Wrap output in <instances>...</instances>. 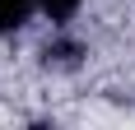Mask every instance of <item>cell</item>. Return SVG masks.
<instances>
[{
  "instance_id": "cell-1",
  "label": "cell",
  "mask_w": 135,
  "mask_h": 130,
  "mask_svg": "<svg viewBox=\"0 0 135 130\" xmlns=\"http://www.w3.org/2000/svg\"><path fill=\"white\" fill-rule=\"evenodd\" d=\"M37 0H0V33H19V28L33 19Z\"/></svg>"
},
{
  "instance_id": "cell-3",
  "label": "cell",
  "mask_w": 135,
  "mask_h": 130,
  "mask_svg": "<svg viewBox=\"0 0 135 130\" xmlns=\"http://www.w3.org/2000/svg\"><path fill=\"white\" fill-rule=\"evenodd\" d=\"M79 5H84V0H37V9L47 14V19H51L56 28H65L70 19L79 14Z\"/></svg>"
},
{
  "instance_id": "cell-2",
  "label": "cell",
  "mask_w": 135,
  "mask_h": 130,
  "mask_svg": "<svg viewBox=\"0 0 135 130\" xmlns=\"http://www.w3.org/2000/svg\"><path fill=\"white\" fill-rule=\"evenodd\" d=\"M47 65H56V70H75L79 65V56H84V47L79 42H70V37H56V42H47Z\"/></svg>"
}]
</instances>
